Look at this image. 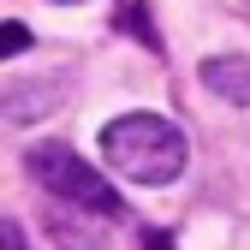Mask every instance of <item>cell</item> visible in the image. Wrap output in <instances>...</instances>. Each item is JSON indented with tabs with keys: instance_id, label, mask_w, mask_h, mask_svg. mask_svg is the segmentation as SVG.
<instances>
[{
	"instance_id": "obj_1",
	"label": "cell",
	"mask_w": 250,
	"mask_h": 250,
	"mask_svg": "<svg viewBox=\"0 0 250 250\" xmlns=\"http://www.w3.org/2000/svg\"><path fill=\"white\" fill-rule=\"evenodd\" d=\"M102 155L131 185H173L185 173V131L161 113H119L102 125Z\"/></svg>"
},
{
	"instance_id": "obj_2",
	"label": "cell",
	"mask_w": 250,
	"mask_h": 250,
	"mask_svg": "<svg viewBox=\"0 0 250 250\" xmlns=\"http://www.w3.org/2000/svg\"><path fill=\"white\" fill-rule=\"evenodd\" d=\"M30 179H36L48 197L72 203L83 214H119V191L83 161L78 149H66V143H36L30 149Z\"/></svg>"
},
{
	"instance_id": "obj_3",
	"label": "cell",
	"mask_w": 250,
	"mask_h": 250,
	"mask_svg": "<svg viewBox=\"0 0 250 250\" xmlns=\"http://www.w3.org/2000/svg\"><path fill=\"white\" fill-rule=\"evenodd\" d=\"M203 83L214 89V96H227V102L250 107V60H232V54L203 60Z\"/></svg>"
},
{
	"instance_id": "obj_4",
	"label": "cell",
	"mask_w": 250,
	"mask_h": 250,
	"mask_svg": "<svg viewBox=\"0 0 250 250\" xmlns=\"http://www.w3.org/2000/svg\"><path fill=\"white\" fill-rule=\"evenodd\" d=\"M54 102H60V78H48L42 89H6L0 96L6 119H42V113H54Z\"/></svg>"
},
{
	"instance_id": "obj_5",
	"label": "cell",
	"mask_w": 250,
	"mask_h": 250,
	"mask_svg": "<svg viewBox=\"0 0 250 250\" xmlns=\"http://www.w3.org/2000/svg\"><path fill=\"white\" fill-rule=\"evenodd\" d=\"M30 48V30L24 24H0V60H12V54H24Z\"/></svg>"
},
{
	"instance_id": "obj_6",
	"label": "cell",
	"mask_w": 250,
	"mask_h": 250,
	"mask_svg": "<svg viewBox=\"0 0 250 250\" xmlns=\"http://www.w3.org/2000/svg\"><path fill=\"white\" fill-rule=\"evenodd\" d=\"M0 250H30V238H24L18 221H0Z\"/></svg>"
},
{
	"instance_id": "obj_7",
	"label": "cell",
	"mask_w": 250,
	"mask_h": 250,
	"mask_svg": "<svg viewBox=\"0 0 250 250\" xmlns=\"http://www.w3.org/2000/svg\"><path fill=\"white\" fill-rule=\"evenodd\" d=\"M54 6H78V0H54Z\"/></svg>"
}]
</instances>
